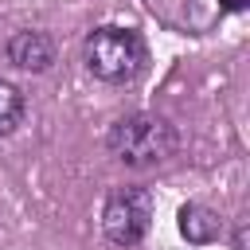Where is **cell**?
<instances>
[{"instance_id": "8", "label": "cell", "mask_w": 250, "mask_h": 250, "mask_svg": "<svg viewBox=\"0 0 250 250\" xmlns=\"http://www.w3.org/2000/svg\"><path fill=\"white\" fill-rule=\"evenodd\" d=\"M234 250H246V223H238L234 230Z\"/></svg>"}, {"instance_id": "3", "label": "cell", "mask_w": 250, "mask_h": 250, "mask_svg": "<svg viewBox=\"0 0 250 250\" xmlns=\"http://www.w3.org/2000/svg\"><path fill=\"white\" fill-rule=\"evenodd\" d=\"M152 191L148 188H137V184H121V188H109L105 203H102V234L113 242V246H137L148 227H152Z\"/></svg>"}, {"instance_id": "4", "label": "cell", "mask_w": 250, "mask_h": 250, "mask_svg": "<svg viewBox=\"0 0 250 250\" xmlns=\"http://www.w3.org/2000/svg\"><path fill=\"white\" fill-rule=\"evenodd\" d=\"M8 62L27 74H43L55 66V39L47 31H16L8 39Z\"/></svg>"}, {"instance_id": "1", "label": "cell", "mask_w": 250, "mask_h": 250, "mask_svg": "<svg viewBox=\"0 0 250 250\" xmlns=\"http://www.w3.org/2000/svg\"><path fill=\"white\" fill-rule=\"evenodd\" d=\"M105 148L113 160H121L129 168H156V164L176 156L180 133L160 113H129V117H117L109 125Z\"/></svg>"}, {"instance_id": "6", "label": "cell", "mask_w": 250, "mask_h": 250, "mask_svg": "<svg viewBox=\"0 0 250 250\" xmlns=\"http://www.w3.org/2000/svg\"><path fill=\"white\" fill-rule=\"evenodd\" d=\"M23 109H27L23 94H20L12 82H0V137H8V133H16V129H20Z\"/></svg>"}, {"instance_id": "7", "label": "cell", "mask_w": 250, "mask_h": 250, "mask_svg": "<svg viewBox=\"0 0 250 250\" xmlns=\"http://www.w3.org/2000/svg\"><path fill=\"white\" fill-rule=\"evenodd\" d=\"M219 8H227V12H246L250 0H219Z\"/></svg>"}, {"instance_id": "5", "label": "cell", "mask_w": 250, "mask_h": 250, "mask_svg": "<svg viewBox=\"0 0 250 250\" xmlns=\"http://www.w3.org/2000/svg\"><path fill=\"white\" fill-rule=\"evenodd\" d=\"M176 223H180V234H184L191 246H207V242L223 238V219H219V211H211V207H203V203H184L180 215H176Z\"/></svg>"}, {"instance_id": "2", "label": "cell", "mask_w": 250, "mask_h": 250, "mask_svg": "<svg viewBox=\"0 0 250 250\" xmlns=\"http://www.w3.org/2000/svg\"><path fill=\"white\" fill-rule=\"evenodd\" d=\"M82 62L98 82L109 86H125L133 78L145 74L148 66V47L133 27H117V23H102L86 35L82 43Z\"/></svg>"}]
</instances>
